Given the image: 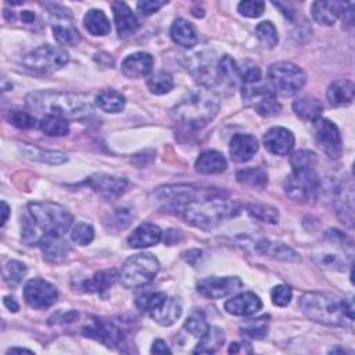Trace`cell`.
Listing matches in <instances>:
<instances>
[{
	"label": "cell",
	"mask_w": 355,
	"mask_h": 355,
	"mask_svg": "<svg viewBox=\"0 0 355 355\" xmlns=\"http://www.w3.org/2000/svg\"><path fill=\"white\" fill-rule=\"evenodd\" d=\"M87 183L89 185V188H92L95 192H98L104 197H117L127 188V179L104 175V174H98L91 176L87 181Z\"/></svg>",
	"instance_id": "cell-22"
},
{
	"label": "cell",
	"mask_w": 355,
	"mask_h": 355,
	"mask_svg": "<svg viewBox=\"0 0 355 355\" xmlns=\"http://www.w3.org/2000/svg\"><path fill=\"white\" fill-rule=\"evenodd\" d=\"M41 131L48 136H66L70 132V125L66 118L57 116H45L39 124Z\"/></svg>",
	"instance_id": "cell-39"
},
{
	"label": "cell",
	"mask_w": 355,
	"mask_h": 355,
	"mask_svg": "<svg viewBox=\"0 0 355 355\" xmlns=\"http://www.w3.org/2000/svg\"><path fill=\"white\" fill-rule=\"evenodd\" d=\"M59 293L56 287L44 279H33L24 287V298L27 304L37 309L49 308L56 302Z\"/></svg>",
	"instance_id": "cell-15"
},
{
	"label": "cell",
	"mask_w": 355,
	"mask_h": 355,
	"mask_svg": "<svg viewBox=\"0 0 355 355\" xmlns=\"http://www.w3.org/2000/svg\"><path fill=\"white\" fill-rule=\"evenodd\" d=\"M171 348L167 345V343L161 338L156 340L152 347V354H171Z\"/></svg>",
	"instance_id": "cell-57"
},
{
	"label": "cell",
	"mask_w": 355,
	"mask_h": 355,
	"mask_svg": "<svg viewBox=\"0 0 355 355\" xmlns=\"http://www.w3.org/2000/svg\"><path fill=\"white\" fill-rule=\"evenodd\" d=\"M225 341V333L217 326H210L208 331L200 338L193 354H214L217 352Z\"/></svg>",
	"instance_id": "cell-35"
},
{
	"label": "cell",
	"mask_w": 355,
	"mask_h": 355,
	"mask_svg": "<svg viewBox=\"0 0 355 355\" xmlns=\"http://www.w3.org/2000/svg\"><path fill=\"white\" fill-rule=\"evenodd\" d=\"M355 87L348 80H338L330 84L327 89V100L333 107H344L352 103Z\"/></svg>",
	"instance_id": "cell-26"
},
{
	"label": "cell",
	"mask_w": 355,
	"mask_h": 355,
	"mask_svg": "<svg viewBox=\"0 0 355 355\" xmlns=\"http://www.w3.org/2000/svg\"><path fill=\"white\" fill-rule=\"evenodd\" d=\"M27 106L46 116H57L62 118L81 120L93 113V106L89 98L82 93L38 91L27 96Z\"/></svg>",
	"instance_id": "cell-1"
},
{
	"label": "cell",
	"mask_w": 355,
	"mask_h": 355,
	"mask_svg": "<svg viewBox=\"0 0 355 355\" xmlns=\"http://www.w3.org/2000/svg\"><path fill=\"white\" fill-rule=\"evenodd\" d=\"M96 104L106 113H121L125 109L127 100L122 93L114 89H106L96 96Z\"/></svg>",
	"instance_id": "cell-38"
},
{
	"label": "cell",
	"mask_w": 355,
	"mask_h": 355,
	"mask_svg": "<svg viewBox=\"0 0 355 355\" xmlns=\"http://www.w3.org/2000/svg\"><path fill=\"white\" fill-rule=\"evenodd\" d=\"M257 152H258V142L251 135L237 134L230 140L229 153L235 163H246L251 160Z\"/></svg>",
	"instance_id": "cell-23"
},
{
	"label": "cell",
	"mask_w": 355,
	"mask_h": 355,
	"mask_svg": "<svg viewBox=\"0 0 355 355\" xmlns=\"http://www.w3.org/2000/svg\"><path fill=\"white\" fill-rule=\"evenodd\" d=\"M45 8H48L49 13L57 19H71V13L63 8L62 5H56V3H48L45 5Z\"/></svg>",
	"instance_id": "cell-54"
},
{
	"label": "cell",
	"mask_w": 355,
	"mask_h": 355,
	"mask_svg": "<svg viewBox=\"0 0 355 355\" xmlns=\"http://www.w3.org/2000/svg\"><path fill=\"white\" fill-rule=\"evenodd\" d=\"M268 81L275 93L293 96L304 88L307 75L298 66L289 62H279L269 67Z\"/></svg>",
	"instance_id": "cell-8"
},
{
	"label": "cell",
	"mask_w": 355,
	"mask_h": 355,
	"mask_svg": "<svg viewBox=\"0 0 355 355\" xmlns=\"http://www.w3.org/2000/svg\"><path fill=\"white\" fill-rule=\"evenodd\" d=\"M30 217L44 235L63 236L74 222L73 214L63 206L52 201H35L28 204Z\"/></svg>",
	"instance_id": "cell-5"
},
{
	"label": "cell",
	"mask_w": 355,
	"mask_h": 355,
	"mask_svg": "<svg viewBox=\"0 0 355 355\" xmlns=\"http://www.w3.org/2000/svg\"><path fill=\"white\" fill-rule=\"evenodd\" d=\"M218 110V96L210 89H197L186 95L172 109V117L189 129H201L215 118Z\"/></svg>",
	"instance_id": "cell-2"
},
{
	"label": "cell",
	"mask_w": 355,
	"mask_h": 355,
	"mask_svg": "<svg viewBox=\"0 0 355 355\" xmlns=\"http://www.w3.org/2000/svg\"><path fill=\"white\" fill-rule=\"evenodd\" d=\"M15 352H30V354H33V351L27 349V348H10L8 351V354H15Z\"/></svg>",
	"instance_id": "cell-61"
},
{
	"label": "cell",
	"mask_w": 355,
	"mask_h": 355,
	"mask_svg": "<svg viewBox=\"0 0 355 355\" xmlns=\"http://www.w3.org/2000/svg\"><path fill=\"white\" fill-rule=\"evenodd\" d=\"M114 12L116 27L120 38H128L129 35L135 34L139 28V21L131 8L124 2H114L111 5Z\"/></svg>",
	"instance_id": "cell-20"
},
{
	"label": "cell",
	"mask_w": 355,
	"mask_h": 355,
	"mask_svg": "<svg viewBox=\"0 0 355 355\" xmlns=\"http://www.w3.org/2000/svg\"><path fill=\"white\" fill-rule=\"evenodd\" d=\"M84 26L93 37H104L111 31L107 16L99 9H92L85 15Z\"/></svg>",
	"instance_id": "cell-36"
},
{
	"label": "cell",
	"mask_w": 355,
	"mask_h": 355,
	"mask_svg": "<svg viewBox=\"0 0 355 355\" xmlns=\"http://www.w3.org/2000/svg\"><path fill=\"white\" fill-rule=\"evenodd\" d=\"M236 179L240 185L251 188L254 190H264L268 186V174L261 167L240 170L236 174Z\"/></svg>",
	"instance_id": "cell-34"
},
{
	"label": "cell",
	"mask_w": 355,
	"mask_h": 355,
	"mask_svg": "<svg viewBox=\"0 0 355 355\" xmlns=\"http://www.w3.org/2000/svg\"><path fill=\"white\" fill-rule=\"evenodd\" d=\"M9 122L19 129H31L35 127L37 120L30 113L15 110V111H10L9 114Z\"/></svg>",
	"instance_id": "cell-49"
},
{
	"label": "cell",
	"mask_w": 355,
	"mask_h": 355,
	"mask_svg": "<svg viewBox=\"0 0 355 355\" xmlns=\"http://www.w3.org/2000/svg\"><path fill=\"white\" fill-rule=\"evenodd\" d=\"M163 232L154 224H142L128 237V246L132 248H145L156 246L161 242Z\"/></svg>",
	"instance_id": "cell-24"
},
{
	"label": "cell",
	"mask_w": 355,
	"mask_h": 355,
	"mask_svg": "<svg viewBox=\"0 0 355 355\" xmlns=\"http://www.w3.org/2000/svg\"><path fill=\"white\" fill-rule=\"evenodd\" d=\"M330 244L333 247L319 248L312 253L313 262L327 271L344 272L348 266L351 268L352 262V243L351 240L340 230L331 229L326 233Z\"/></svg>",
	"instance_id": "cell-6"
},
{
	"label": "cell",
	"mask_w": 355,
	"mask_h": 355,
	"mask_svg": "<svg viewBox=\"0 0 355 355\" xmlns=\"http://www.w3.org/2000/svg\"><path fill=\"white\" fill-rule=\"evenodd\" d=\"M228 167L226 158L214 150H208L200 154L196 161V170L200 174L212 175V174H222Z\"/></svg>",
	"instance_id": "cell-29"
},
{
	"label": "cell",
	"mask_w": 355,
	"mask_h": 355,
	"mask_svg": "<svg viewBox=\"0 0 355 355\" xmlns=\"http://www.w3.org/2000/svg\"><path fill=\"white\" fill-rule=\"evenodd\" d=\"M39 247L44 255L51 261H62L70 251L69 243L62 239V236L55 235H45L41 242Z\"/></svg>",
	"instance_id": "cell-31"
},
{
	"label": "cell",
	"mask_w": 355,
	"mask_h": 355,
	"mask_svg": "<svg viewBox=\"0 0 355 355\" xmlns=\"http://www.w3.org/2000/svg\"><path fill=\"white\" fill-rule=\"evenodd\" d=\"M313 138L318 147L329 157L338 158L343 152V142L336 124L319 117L313 121Z\"/></svg>",
	"instance_id": "cell-13"
},
{
	"label": "cell",
	"mask_w": 355,
	"mask_h": 355,
	"mask_svg": "<svg viewBox=\"0 0 355 355\" xmlns=\"http://www.w3.org/2000/svg\"><path fill=\"white\" fill-rule=\"evenodd\" d=\"M153 56L145 52H138L128 56L122 64L121 71L128 78H143L152 73L153 69Z\"/></svg>",
	"instance_id": "cell-21"
},
{
	"label": "cell",
	"mask_w": 355,
	"mask_h": 355,
	"mask_svg": "<svg viewBox=\"0 0 355 355\" xmlns=\"http://www.w3.org/2000/svg\"><path fill=\"white\" fill-rule=\"evenodd\" d=\"M290 164L293 170H313L318 164V157L309 150H298L291 154Z\"/></svg>",
	"instance_id": "cell-47"
},
{
	"label": "cell",
	"mask_w": 355,
	"mask_h": 355,
	"mask_svg": "<svg viewBox=\"0 0 355 355\" xmlns=\"http://www.w3.org/2000/svg\"><path fill=\"white\" fill-rule=\"evenodd\" d=\"M257 250L264 254V255H268L271 258H275V260H280V261H287V262H291V261H297L298 260V255L294 250H291L290 247L284 246L283 243H277V242H273V240H268V239H262L260 240L257 244H255Z\"/></svg>",
	"instance_id": "cell-30"
},
{
	"label": "cell",
	"mask_w": 355,
	"mask_h": 355,
	"mask_svg": "<svg viewBox=\"0 0 355 355\" xmlns=\"http://www.w3.org/2000/svg\"><path fill=\"white\" fill-rule=\"evenodd\" d=\"M158 271V260L150 253H142L125 261L120 272V280L127 289H136L150 283Z\"/></svg>",
	"instance_id": "cell-7"
},
{
	"label": "cell",
	"mask_w": 355,
	"mask_h": 355,
	"mask_svg": "<svg viewBox=\"0 0 355 355\" xmlns=\"http://www.w3.org/2000/svg\"><path fill=\"white\" fill-rule=\"evenodd\" d=\"M237 10L244 17L257 19V17L262 16V13L265 10V3L258 2V0H246V2L239 3Z\"/></svg>",
	"instance_id": "cell-50"
},
{
	"label": "cell",
	"mask_w": 355,
	"mask_h": 355,
	"mask_svg": "<svg viewBox=\"0 0 355 355\" xmlns=\"http://www.w3.org/2000/svg\"><path fill=\"white\" fill-rule=\"evenodd\" d=\"M247 212L262 222L268 224H277L279 221V212L275 207L266 206V204H248L247 206Z\"/></svg>",
	"instance_id": "cell-46"
},
{
	"label": "cell",
	"mask_w": 355,
	"mask_h": 355,
	"mask_svg": "<svg viewBox=\"0 0 355 355\" xmlns=\"http://www.w3.org/2000/svg\"><path fill=\"white\" fill-rule=\"evenodd\" d=\"M284 193L294 201L309 204L318 200L320 181L315 170H293L283 182Z\"/></svg>",
	"instance_id": "cell-9"
},
{
	"label": "cell",
	"mask_w": 355,
	"mask_h": 355,
	"mask_svg": "<svg viewBox=\"0 0 355 355\" xmlns=\"http://www.w3.org/2000/svg\"><path fill=\"white\" fill-rule=\"evenodd\" d=\"M344 6L345 5L338 2H313L311 6V13L318 24L330 27L337 21L344 10Z\"/></svg>",
	"instance_id": "cell-25"
},
{
	"label": "cell",
	"mask_w": 355,
	"mask_h": 355,
	"mask_svg": "<svg viewBox=\"0 0 355 355\" xmlns=\"http://www.w3.org/2000/svg\"><path fill=\"white\" fill-rule=\"evenodd\" d=\"M343 309L347 319L352 322L354 320V298L351 295L348 298H343Z\"/></svg>",
	"instance_id": "cell-56"
},
{
	"label": "cell",
	"mask_w": 355,
	"mask_h": 355,
	"mask_svg": "<svg viewBox=\"0 0 355 355\" xmlns=\"http://www.w3.org/2000/svg\"><path fill=\"white\" fill-rule=\"evenodd\" d=\"M230 354H251L253 352V348L246 341H237V343H232L229 349H228Z\"/></svg>",
	"instance_id": "cell-55"
},
{
	"label": "cell",
	"mask_w": 355,
	"mask_h": 355,
	"mask_svg": "<svg viewBox=\"0 0 355 355\" xmlns=\"http://www.w3.org/2000/svg\"><path fill=\"white\" fill-rule=\"evenodd\" d=\"M243 287L237 276H208L197 282V291L208 300L225 298Z\"/></svg>",
	"instance_id": "cell-14"
},
{
	"label": "cell",
	"mask_w": 355,
	"mask_h": 355,
	"mask_svg": "<svg viewBox=\"0 0 355 355\" xmlns=\"http://www.w3.org/2000/svg\"><path fill=\"white\" fill-rule=\"evenodd\" d=\"M200 189L189 185H170L157 189L153 196L156 203L168 211L181 212L189 203L199 199Z\"/></svg>",
	"instance_id": "cell-12"
},
{
	"label": "cell",
	"mask_w": 355,
	"mask_h": 355,
	"mask_svg": "<svg viewBox=\"0 0 355 355\" xmlns=\"http://www.w3.org/2000/svg\"><path fill=\"white\" fill-rule=\"evenodd\" d=\"M120 279V273L117 269H103L93 275L89 280L85 283V289L92 293H103L109 290L116 282Z\"/></svg>",
	"instance_id": "cell-37"
},
{
	"label": "cell",
	"mask_w": 355,
	"mask_h": 355,
	"mask_svg": "<svg viewBox=\"0 0 355 355\" xmlns=\"http://www.w3.org/2000/svg\"><path fill=\"white\" fill-rule=\"evenodd\" d=\"M70 56L66 49L56 45H42L23 57V64L37 73H55L66 67Z\"/></svg>",
	"instance_id": "cell-10"
},
{
	"label": "cell",
	"mask_w": 355,
	"mask_h": 355,
	"mask_svg": "<svg viewBox=\"0 0 355 355\" xmlns=\"http://www.w3.org/2000/svg\"><path fill=\"white\" fill-rule=\"evenodd\" d=\"M53 35L56 38V41L60 45L64 46H77L81 41L80 33L78 30L71 26L70 23L64 24V23H57L53 26Z\"/></svg>",
	"instance_id": "cell-40"
},
{
	"label": "cell",
	"mask_w": 355,
	"mask_h": 355,
	"mask_svg": "<svg viewBox=\"0 0 355 355\" xmlns=\"http://www.w3.org/2000/svg\"><path fill=\"white\" fill-rule=\"evenodd\" d=\"M28 269H27V265L21 261H17V260H12L9 261L5 266H3V277H5V282L9 284V286H19L23 279L26 277Z\"/></svg>",
	"instance_id": "cell-41"
},
{
	"label": "cell",
	"mask_w": 355,
	"mask_h": 355,
	"mask_svg": "<svg viewBox=\"0 0 355 355\" xmlns=\"http://www.w3.org/2000/svg\"><path fill=\"white\" fill-rule=\"evenodd\" d=\"M352 181L349 179L347 183L341 185L337 190V204H338V215L343 222L348 226L352 225V214H354V192H352Z\"/></svg>",
	"instance_id": "cell-33"
},
{
	"label": "cell",
	"mask_w": 355,
	"mask_h": 355,
	"mask_svg": "<svg viewBox=\"0 0 355 355\" xmlns=\"http://www.w3.org/2000/svg\"><path fill=\"white\" fill-rule=\"evenodd\" d=\"M165 5L167 2H163V0H145V2L138 3V10L142 16H152Z\"/></svg>",
	"instance_id": "cell-53"
},
{
	"label": "cell",
	"mask_w": 355,
	"mask_h": 355,
	"mask_svg": "<svg viewBox=\"0 0 355 355\" xmlns=\"http://www.w3.org/2000/svg\"><path fill=\"white\" fill-rule=\"evenodd\" d=\"M242 95L244 102L254 107L261 117H273L282 111V104L276 100L275 92L262 80L255 84L242 85Z\"/></svg>",
	"instance_id": "cell-11"
},
{
	"label": "cell",
	"mask_w": 355,
	"mask_h": 355,
	"mask_svg": "<svg viewBox=\"0 0 355 355\" xmlns=\"http://www.w3.org/2000/svg\"><path fill=\"white\" fill-rule=\"evenodd\" d=\"M302 313L322 325L344 326L348 320L343 309V298H337L325 293H305L298 300ZM349 322V320H348Z\"/></svg>",
	"instance_id": "cell-4"
},
{
	"label": "cell",
	"mask_w": 355,
	"mask_h": 355,
	"mask_svg": "<svg viewBox=\"0 0 355 355\" xmlns=\"http://www.w3.org/2000/svg\"><path fill=\"white\" fill-rule=\"evenodd\" d=\"M291 297H293V291L289 286L286 284H279V286H275L271 291V298H272V302L277 307H286L290 301H291Z\"/></svg>",
	"instance_id": "cell-52"
},
{
	"label": "cell",
	"mask_w": 355,
	"mask_h": 355,
	"mask_svg": "<svg viewBox=\"0 0 355 355\" xmlns=\"http://www.w3.org/2000/svg\"><path fill=\"white\" fill-rule=\"evenodd\" d=\"M171 38L172 41L186 49H192L199 42V35L196 28L186 21L185 19H178L171 27Z\"/></svg>",
	"instance_id": "cell-27"
},
{
	"label": "cell",
	"mask_w": 355,
	"mask_h": 355,
	"mask_svg": "<svg viewBox=\"0 0 355 355\" xmlns=\"http://www.w3.org/2000/svg\"><path fill=\"white\" fill-rule=\"evenodd\" d=\"M21 153L24 154L26 158L33 160V161H38L42 164H51V165H60L69 161L67 154L60 153V152H51V150H44L35 146H30V145H23L20 146Z\"/></svg>",
	"instance_id": "cell-28"
},
{
	"label": "cell",
	"mask_w": 355,
	"mask_h": 355,
	"mask_svg": "<svg viewBox=\"0 0 355 355\" xmlns=\"http://www.w3.org/2000/svg\"><path fill=\"white\" fill-rule=\"evenodd\" d=\"M255 35H257L260 44L266 49H273L279 42L277 31L271 21L260 23L255 28Z\"/></svg>",
	"instance_id": "cell-44"
},
{
	"label": "cell",
	"mask_w": 355,
	"mask_h": 355,
	"mask_svg": "<svg viewBox=\"0 0 355 355\" xmlns=\"http://www.w3.org/2000/svg\"><path fill=\"white\" fill-rule=\"evenodd\" d=\"M71 239L74 243H77L80 246H88L95 239V229L89 224L80 222L78 225L74 226V229L71 232Z\"/></svg>",
	"instance_id": "cell-48"
},
{
	"label": "cell",
	"mask_w": 355,
	"mask_h": 355,
	"mask_svg": "<svg viewBox=\"0 0 355 355\" xmlns=\"http://www.w3.org/2000/svg\"><path fill=\"white\" fill-rule=\"evenodd\" d=\"M5 305L12 311V312H17L19 311V304L13 297H5Z\"/></svg>",
	"instance_id": "cell-58"
},
{
	"label": "cell",
	"mask_w": 355,
	"mask_h": 355,
	"mask_svg": "<svg viewBox=\"0 0 355 355\" xmlns=\"http://www.w3.org/2000/svg\"><path fill=\"white\" fill-rule=\"evenodd\" d=\"M21 19H23V21L24 23H34V20H35V16H34V13H31L30 10H27V12H23L21 13Z\"/></svg>",
	"instance_id": "cell-60"
},
{
	"label": "cell",
	"mask_w": 355,
	"mask_h": 355,
	"mask_svg": "<svg viewBox=\"0 0 355 355\" xmlns=\"http://www.w3.org/2000/svg\"><path fill=\"white\" fill-rule=\"evenodd\" d=\"M293 111L295 113V116L298 118H301L304 121H315L322 116L323 106L318 99L304 96V98H298L294 100Z\"/></svg>",
	"instance_id": "cell-32"
},
{
	"label": "cell",
	"mask_w": 355,
	"mask_h": 355,
	"mask_svg": "<svg viewBox=\"0 0 355 355\" xmlns=\"http://www.w3.org/2000/svg\"><path fill=\"white\" fill-rule=\"evenodd\" d=\"M167 294L163 291H157V293H145L142 295H139L135 301L136 307L143 311V312H150Z\"/></svg>",
	"instance_id": "cell-51"
},
{
	"label": "cell",
	"mask_w": 355,
	"mask_h": 355,
	"mask_svg": "<svg viewBox=\"0 0 355 355\" xmlns=\"http://www.w3.org/2000/svg\"><path fill=\"white\" fill-rule=\"evenodd\" d=\"M265 149L276 156H287L294 147V135L282 127L271 128L264 136Z\"/></svg>",
	"instance_id": "cell-17"
},
{
	"label": "cell",
	"mask_w": 355,
	"mask_h": 355,
	"mask_svg": "<svg viewBox=\"0 0 355 355\" xmlns=\"http://www.w3.org/2000/svg\"><path fill=\"white\" fill-rule=\"evenodd\" d=\"M153 320H156L161 326L174 325L182 315V304L176 298H171L165 295L150 312Z\"/></svg>",
	"instance_id": "cell-19"
},
{
	"label": "cell",
	"mask_w": 355,
	"mask_h": 355,
	"mask_svg": "<svg viewBox=\"0 0 355 355\" xmlns=\"http://www.w3.org/2000/svg\"><path fill=\"white\" fill-rule=\"evenodd\" d=\"M147 88L153 95L161 96L165 93H170L174 89V80L171 74L160 71L154 74L149 81H147Z\"/></svg>",
	"instance_id": "cell-43"
},
{
	"label": "cell",
	"mask_w": 355,
	"mask_h": 355,
	"mask_svg": "<svg viewBox=\"0 0 355 355\" xmlns=\"http://www.w3.org/2000/svg\"><path fill=\"white\" fill-rule=\"evenodd\" d=\"M269 316L248 319L240 326V331L251 338H264L268 334Z\"/></svg>",
	"instance_id": "cell-42"
},
{
	"label": "cell",
	"mask_w": 355,
	"mask_h": 355,
	"mask_svg": "<svg viewBox=\"0 0 355 355\" xmlns=\"http://www.w3.org/2000/svg\"><path fill=\"white\" fill-rule=\"evenodd\" d=\"M9 215H10V207L8 206L6 201H2V226L8 222Z\"/></svg>",
	"instance_id": "cell-59"
},
{
	"label": "cell",
	"mask_w": 355,
	"mask_h": 355,
	"mask_svg": "<svg viewBox=\"0 0 355 355\" xmlns=\"http://www.w3.org/2000/svg\"><path fill=\"white\" fill-rule=\"evenodd\" d=\"M262 308L261 298L251 291L240 293L226 301L225 309L236 316H250Z\"/></svg>",
	"instance_id": "cell-18"
},
{
	"label": "cell",
	"mask_w": 355,
	"mask_h": 355,
	"mask_svg": "<svg viewBox=\"0 0 355 355\" xmlns=\"http://www.w3.org/2000/svg\"><path fill=\"white\" fill-rule=\"evenodd\" d=\"M185 329L194 337L201 338L210 329V325L206 319L204 312L196 309L190 313V316L188 318V320L185 322Z\"/></svg>",
	"instance_id": "cell-45"
},
{
	"label": "cell",
	"mask_w": 355,
	"mask_h": 355,
	"mask_svg": "<svg viewBox=\"0 0 355 355\" xmlns=\"http://www.w3.org/2000/svg\"><path fill=\"white\" fill-rule=\"evenodd\" d=\"M84 336L95 338L107 347L120 345L124 341L122 331L111 322L100 318H92L89 323L82 329Z\"/></svg>",
	"instance_id": "cell-16"
},
{
	"label": "cell",
	"mask_w": 355,
	"mask_h": 355,
	"mask_svg": "<svg viewBox=\"0 0 355 355\" xmlns=\"http://www.w3.org/2000/svg\"><path fill=\"white\" fill-rule=\"evenodd\" d=\"M182 217L193 226L211 229L225 219L239 214V207L222 197H204L189 203L182 211Z\"/></svg>",
	"instance_id": "cell-3"
}]
</instances>
